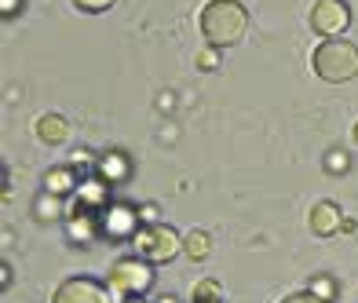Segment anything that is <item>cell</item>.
Segmentation results:
<instances>
[{
    "instance_id": "1",
    "label": "cell",
    "mask_w": 358,
    "mask_h": 303,
    "mask_svg": "<svg viewBox=\"0 0 358 303\" xmlns=\"http://www.w3.org/2000/svg\"><path fill=\"white\" fill-rule=\"evenodd\" d=\"M201 37L208 47H231L245 37L249 29V11L245 4H238V0H208L201 8Z\"/></svg>"
},
{
    "instance_id": "2",
    "label": "cell",
    "mask_w": 358,
    "mask_h": 303,
    "mask_svg": "<svg viewBox=\"0 0 358 303\" xmlns=\"http://www.w3.org/2000/svg\"><path fill=\"white\" fill-rule=\"evenodd\" d=\"M311 70L329 84H344L358 73V47L351 40H340V37L322 40L311 55Z\"/></svg>"
},
{
    "instance_id": "3",
    "label": "cell",
    "mask_w": 358,
    "mask_h": 303,
    "mask_svg": "<svg viewBox=\"0 0 358 303\" xmlns=\"http://www.w3.org/2000/svg\"><path fill=\"white\" fill-rule=\"evenodd\" d=\"M128 245H132L136 256H143L146 263H169L183 252V237L172 227H165V223H143Z\"/></svg>"
},
{
    "instance_id": "4",
    "label": "cell",
    "mask_w": 358,
    "mask_h": 303,
    "mask_svg": "<svg viewBox=\"0 0 358 303\" xmlns=\"http://www.w3.org/2000/svg\"><path fill=\"white\" fill-rule=\"evenodd\" d=\"M150 267L154 263H146L143 256H124V260H117V263L110 267L106 285H110V293L117 296V303L150 293V285H154V270Z\"/></svg>"
},
{
    "instance_id": "5",
    "label": "cell",
    "mask_w": 358,
    "mask_h": 303,
    "mask_svg": "<svg viewBox=\"0 0 358 303\" xmlns=\"http://www.w3.org/2000/svg\"><path fill=\"white\" fill-rule=\"evenodd\" d=\"M139 227H143V216H139L136 205H128V201H113L99 216V230L110 242H132Z\"/></svg>"
},
{
    "instance_id": "6",
    "label": "cell",
    "mask_w": 358,
    "mask_h": 303,
    "mask_svg": "<svg viewBox=\"0 0 358 303\" xmlns=\"http://www.w3.org/2000/svg\"><path fill=\"white\" fill-rule=\"evenodd\" d=\"M52 303H117V296L110 293L106 281L95 278H66L55 289Z\"/></svg>"
},
{
    "instance_id": "7",
    "label": "cell",
    "mask_w": 358,
    "mask_h": 303,
    "mask_svg": "<svg viewBox=\"0 0 358 303\" xmlns=\"http://www.w3.org/2000/svg\"><path fill=\"white\" fill-rule=\"evenodd\" d=\"M348 22H351V8L344 4V0H318V4L311 8V29L325 40L340 37L348 29Z\"/></svg>"
},
{
    "instance_id": "8",
    "label": "cell",
    "mask_w": 358,
    "mask_h": 303,
    "mask_svg": "<svg viewBox=\"0 0 358 303\" xmlns=\"http://www.w3.org/2000/svg\"><path fill=\"white\" fill-rule=\"evenodd\" d=\"M110 186L99 179V175H92L77 186V201H73V212L70 216H88V219H99L106 209H110Z\"/></svg>"
},
{
    "instance_id": "9",
    "label": "cell",
    "mask_w": 358,
    "mask_h": 303,
    "mask_svg": "<svg viewBox=\"0 0 358 303\" xmlns=\"http://www.w3.org/2000/svg\"><path fill=\"white\" fill-rule=\"evenodd\" d=\"M95 175H99L106 186H117L132 175V161H128L124 150H106L99 161H95Z\"/></svg>"
},
{
    "instance_id": "10",
    "label": "cell",
    "mask_w": 358,
    "mask_h": 303,
    "mask_svg": "<svg viewBox=\"0 0 358 303\" xmlns=\"http://www.w3.org/2000/svg\"><path fill=\"white\" fill-rule=\"evenodd\" d=\"M344 212H340V205H333V201H318L315 209H311V230L318 234V237H333L336 230H344Z\"/></svg>"
},
{
    "instance_id": "11",
    "label": "cell",
    "mask_w": 358,
    "mask_h": 303,
    "mask_svg": "<svg viewBox=\"0 0 358 303\" xmlns=\"http://www.w3.org/2000/svg\"><path fill=\"white\" fill-rule=\"evenodd\" d=\"M41 186H44V194H55V198H66V194H73V190L80 186V179H77V168H73V165L48 168V172H44V179H41Z\"/></svg>"
},
{
    "instance_id": "12",
    "label": "cell",
    "mask_w": 358,
    "mask_h": 303,
    "mask_svg": "<svg viewBox=\"0 0 358 303\" xmlns=\"http://www.w3.org/2000/svg\"><path fill=\"white\" fill-rule=\"evenodd\" d=\"M37 139L44 142V147H62V142L70 139V124H66V117L44 114V117L37 121Z\"/></svg>"
},
{
    "instance_id": "13",
    "label": "cell",
    "mask_w": 358,
    "mask_h": 303,
    "mask_svg": "<svg viewBox=\"0 0 358 303\" xmlns=\"http://www.w3.org/2000/svg\"><path fill=\"white\" fill-rule=\"evenodd\" d=\"M70 237L73 242H92V237H103V230H99V219H88V216H70Z\"/></svg>"
},
{
    "instance_id": "14",
    "label": "cell",
    "mask_w": 358,
    "mask_h": 303,
    "mask_svg": "<svg viewBox=\"0 0 358 303\" xmlns=\"http://www.w3.org/2000/svg\"><path fill=\"white\" fill-rule=\"evenodd\" d=\"M183 252H187L190 260H198V263H201L208 252H213V237H208L205 230H190V234L183 237Z\"/></svg>"
},
{
    "instance_id": "15",
    "label": "cell",
    "mask_w": 358,
    "mask_h": 303,
    "mask_svg": "<svg viewBox=\"0 0 358 303\" xmlns=\"http://www.w3.org/2000/svg\"><path fill=\"white\" fill-rule=\"evenodd\" d=\"M34 212H37V219H44V223L59 219V216H62V198H55V194H41V198L34 201Z\"/></svg>"
},
{
    "instance_id": "16",
    "label": "cell",
    "mask_w": 358,
    "mask_h": 303,
    "mask_svg": "<svg viewBox=\"0 0 358 303\" xmlns=\"http://www.w3.org/2000/svg\"><path fill=\"white\" fill-rule=\"evenodd\" d=\"M194 303H223V289L216 278H205L194 285Z\"/></svg>"
},
{
    "instance_id": "17",
    "label": "cell",
    "mask_w": 358,
    "mask_h": 303,
    "mask_svg": "<svg viewBox=\"0 0 358 303\" xmlns=\"http://www.w3.org/2000/svg\"><path fill=\"white\" fill-rule=\"evenodd\" d=\"M307 293H311V296H318L322 303H333L340 289H336V281H333L329 274H318V278L311 281V289H307Z\"/></svg>"
},
{
    "instance_id": "18",
    "label": "cell",
    "mask_w": 358,
    "mask_h": 303,
    "mask_svg": "<svg viewBox=\"0 0 358 303\" xmlns=\"http://www.w3.org/2000/svg\"><path fill=\"white\" fill-rule=\"evenodd\" d=\"M325 168H329L333 175L348 172V154H344V150H329V157H325Z\"/></svg>"
},
{
    "instance_id": "19",
    "label": "cell",
    "mask_w": 358,
    "mask_h": 303,
    "mask_svg": "<svg viewBox=\"0 0 358 303\" xmlns=\"http://www.w3.org/2000/svg\"><path fill=\"white\" fill-rule=\"evenodd\" d=\"M198 66L201 70H220V47H205L198 55Z\"/></svg>"
},
{
    "instance_id": "20",
    "label": "cell",
    "mask_w": 358,
    "mask_h": 303,
    "mask_svg": "<svg viewBox=\"0 0 358 303\" xmlns=\"http://www.w3.org/2000/svg\"><path fill=\"white\" fill-rule=\"evenodd\" d=\"M73 4L80 8V11H88V15H99V11H106L113 0H73Z\"/></svg>"
},
{
    "instance_id": "21",
    "label": "cell",
    "mask_w": 358,
    "mask_h": 303,
    "mask_svg": "<svg viewBox=\"0 0 358 303\" xmlns=\"http://www.w3.org/2000/svg\"><path fill=\"white\" fill-rule=\"evenodd\" d=\"M282 303H322V300L311 296V293H292V296H285Z\"/></svg>"
},
{
    "instance_id": "22",
    "label": "cell",
    "mask_w": 358,
    "mask_h": 303,
    "mask_svg": "<svg viewBox=\"0 0 358 303\" xmlns=\"http://www.w3.org/2000/svg\"><path fill=\"white\" fill-rule=\"evenodd\" d=\"M22 8V0H0V11H4V19H11L15 11Z\"/></svg>"
},
{
    "instance_id": "23",
    "label": "cell",
    "mask_w": 358,
    "mask_h": 303,
    "mask_svg": "<svg viewBox=\"0 0 358 303\" xmlns=\"http://www.w3.org/2000/svg\"><path fill=\"white\" fill-rule=\"evenodd\" d=\"M88 150H73V168H80V165H88Z\"/></svg>"
},
{
    "instance_id": "24",
    "label": "cell",
    "mask_w": 358,
    "mask_h": 303,
    "mask_svg": "<svg viewBox=\"0 0 358 303\" xmlns=\"http://www.w3.org/2000/svg\"><path fill=\"white\" fill-rule=\"evenodd\" d=\"M0 285H4V289L11 285V263H4V267H0Z\"/></svg>"
},
{
    "instance_id": "25",
    "label": "cell",
    "mask_w": 358,
    "mask_h": 303,
    "mask_svg": "<svg viewBox=\"0 0 358 303\" xmlns=\"http://www.w3.org/2000/svg\"><path fill=\"white\" fill-rule=\"evenodd\" d=\"M157 303H179V300H176V296H161Z\"/></svg>"
},
{
    "instance_id": "26",
    "label": "cell",
    "mask_w": 358,
    "mask_h": 303,
    "mask_svg": "<svg viewBox=\"0 0 358 303\" xmlns=\"http://www.w3.org/2000/svg\"><path fill=\"white\" fill-rule=\"evenodd\" d=\"M121 303H143V296H136V300H121Z\"/></svg>"
},
{
    "instance_id": "27",
    "label": "cell",
    "mask_w": 358,
    "mask_h": 303,
    "mask_svg": "<svg viewBox=\"0 0 358 303\" xmlns=\"http://www.w3.org/2000/svg\"><path fill=\"white\" fill-rule=\"evenodd\" d=\"M355 142H358V124H355Z\"/></svg>"
}]
</instances>
